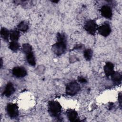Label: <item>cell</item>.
Instances as JSON below:
<instances>
[{
	"label": "cell",
	"mask_w": 122,
	"mask_h": 122,
	"mask_svg": "<svg viewBox=\"0 0 122 122\" xmlns=\"http://www.w3.org/2000/svg\"><path fill=\"white\" fill-rule=\"evenodd\" d=\"M6 111L8 115L12 119L17 118L19 114V107L16 103H8L6 107Z\"/></svg>",
	"instance_id": "obj_4"
},
{
	"label": "cell",
	"mask_w": 122,
	"mask_h": 122,
	"mask_svg": "<svg viewBox=\"0 0 122 122\" xmlns=\"http://www.w3.org/2000/svg\"><path fill=\"white\" fill-rule=\"evenodd\" d=\"M78 81L81 83H86L87 82V80L82 76H79L78 78Z\"/></svg>",
	"instance_id": "obj_20"
},
{
	"label": "cell",
	"mask_w": 122,
	"mask_h": 122,
	"mask_svg": "<svg viewBox=\"0 0 122 122\" xmlns=\"http://www.w3.org/2000/svg\"><path fill=\"white\" fill-rule=\"evenodd\" d=\"M26 60L28 63L31 66H34L36 64V60L33 51L26 54Z\"/></svg>",
	"instance_id": "obj_12"
},
{
	"label": "cell",
	"mask_w": 122,
	"mask_h": 122,
	"mask_svg": "<svg viewBox=\"0 0 122 122\" xmlns=\"http://www.w3.org/2000/svg\"><path fill=\"white\" fill-rule=\"evenodd\" d=\"M0 61H1V64H0V67L1 68V67H2V59H1V60H0Z\"/></svg>",
	"instance_id": "obj_23"
},
{
	"label": "cell",
	"mask_w": 122,
	"mask_h": 122,
	"mask_svg": "<svg viewBox=\"0 0 122 122\" xmlns=\"http://www.w3.org/2000/svg\"><path fill=\"white\" fill-rule=\"evenodd\" d=\"M57 42L52 46L53 52L57 56H60L64 53L66 50V37L62 33L57 34Z\"/></svg>",
	"instance_id": "obj_1"
},
{
	"label": "cell",
	"mask_w": 122,
	"mask_h": 122,
	"mask_svg": "<svg viewBox=\"0 0 122 122\" xmlns=\"http://www.w3.org/2000/svg\"><path fill=\"white\" fill-rule=\"evenodd\" d=\"M22 51L24 53L27 54L32 51V47L28 43H24L22 46Z\"/></svg>",
	"instance_id": "obj_19"
},
{
	"label": "cell",
	"mask_w": 122,
	"mask_h": 122,
	"mask_svg": "<svg viewBox=\"0 0 122 122\" xmlns=\"http://www.w3.org/2000/svg\"><path fill=\"white\" fill-rule=\"evenodd\" d=\"M29 29V24L28 23L25 21H22L20 22L17 26V29L19 30L26 32Z\"/></svg>",
	"instance_id": "obj_15"
},
{
	"label": "cell",
	"mask_w": 122,
	"mask_h": 122,
	"mask_svg": "<svg viewBox=\"0 0 122 122\" xmlns=\"http://www.w3.org/2000/svg\"><path fill=\"white\" fill-rule=\"evenodd\" d=\"M118 100L119 101L120 105V106H121V93H120V94H119V95Z\"/></svg>",
	"instance_id": "obj_22"
},
{
	"label": "cell",
	"mask_w": 122,
	"mask_h": 122,
	"mask_svg": "<svg viewBox=\"0 0 122 122\" xmlns=\"http://www.w3.org/2000/svg\"><path fill=\"white\" fill-rule=\"evenodd\" d=\"M20 36V31L18 29L12 30L10 31V38L12 41H17Z\"/></svg>",
	"instance_id": "obj_13"
},
{
	"label": "cell",
	"mask_w": 122,
	"mask_h": 122,
	"mask_svg": "<svg viewBox=\"0 0 122 122\" xmlns=\"http://www.w3.org/2000/svg\"><path fill=\"white\" fill-rule=\"evenodd\" d=\"M20 47V44L17 42V41H11L9 46V48L13 51L16 52L18 51Z\"/></svg>",
	"instance_id": "obj_17"
},
{
	"label": "cell",
	"mask_w": 122,
	"mask_h": 122,
	"mask_svg": "<svg viewBox=\"0 0 122 122\" xmlns=\"http://www.w3.org/2000/svg\"><path fill=\"white\" fill-rule=\"evenodd\" d=\"M0 36L1 38L5 41H8L9 37H10V31L5 28H1L0 30Z\"/></svg>",
	"instance_id": "obj_16"
},
{
	"label": "cell",
	"mask_w": 122,
	"mask_h": 122,
	"mask_svg": "<svg viewBox=\"0 0 122 122\" xmlns=\"http://www.w3.org/2000/svg\"><path fill=\"white\" fill-rule=\"evenodd\" d=\"M93 52L91 49H85L83 51V56L87 61H90L92 57Z\"/></svg>",
	"instance_id": "obj_18"
},
{
	"label": "cell",
	"mask_w": 122,
	"mask_h": 122,
	"mask_svg": "<svg viewBox=\"0 0 122 122\" xmlns=\"http://www.w3.org/2000/svg\"><path fill=\"white\" fill-rule=\"evenodd\" d=\"M12 73L14 76L19 78L24 77L27 74V72L25 68L21 66L13 68L12 70Z\"/></svg>",
	"instance_id": "obj_7"
},
{
	"label": "cell",
	"mask_w": 122,
	"mask_h": 122,
	"mask_svg": "<svg viewBox=\"0 0 122 122\" xmlns=\"http://www.w3.org/2000/svg\"><path fill=\"white\" fill-rule=\"evenodd\" d=\"M97 30L99 33L103 37H107L111 32V28L108 22H104L98 27Z\"/></svg>",
	"instance_id": "obj_6"
},
{
	"label": "cell",
	"mask_w": 122,
	"mask_h": 122,
	"mask_svg": "<svg viewBox=\"0 0 122 122\" xmlns=\"http://www.w3.org/2000/svg\"><path fill=\"white\" fill-rule=\"evenodd\" d=\"M48 109L50 114L54 117H59L62 111V107L60 103L55 101H51L49 102Z\"/></svg>",
	"instance_id": "obj_2"
},
{
	"label": "cell",
	"mask_w": 122,
	"mask_h": 122,
	"mask_svg": "<svg viewBox=\"0 0 122 122\" xmlns=\"http://www.w3.org/2000/svg\"><path fill=\"white\" fill-rule=\"evenodd\" d=\"M105 74L107 77L112 75L114 71V65L111 62H107L103 67Z\"/></svg>",
	"instance_id": "obj_11"
},
{
	"label": "cell",
	"mask_w": 122,
	"mask_h": 122,
	"mask_svg": "<svg viewBox=\"0 0 122 122\" xmlns=\"http://www.w3.org/2000/svg\"><path fill=\"white\" fill-rule=\"evenodd\" d=\"M81 48H82V46H81V45H76V46L73 49H76V50H77V49H81Z\"/></svg>",
	"instance_id": "obj_21"
},
{
	"label": "cell",
	"mask_w": 122,
	"mask_h": 122,
	"mask_svg": "<svg viewBox=\"0 0 122 122\" xmlns=\"http://www.w3.org/2000/svg\"><path fill=\"white\" fill-rule=\"evenodd\" d=\"M112 80L115 84H120L122 81V75L119 72L114 71L111 75Z\"/></svg>",
	"instance_id": "obj_14"
},
{
	"label": "cell",
	"mask_w": 122,
	"mask_h": 122,
	"mask_svg": "<svg viewBox=\"0 0 122 122\" xmlns=\"http://www.w3.org/2000/svg\"><path fill=\"white\" fill-rule=\"evenodd\" d=\"M80 85L76 81H72L67 84L66 87V93L69 96H74L80 90Z\"/></svg>",
	"instance_id": "obj_3"
},
{
	"label": "cell",
	"mask_w": 122,
	"mask_h": 122,
	"mask_svg": "<svg viewBox=\"0 0 122 122\" xmlns=\"http://www.w3.org/2000/svg\"><path fill=\"white\" fill-rule=\"evenodd\" d=\"M15 92V88L12 83L9 82L6 84L3 92V95L6 97H10Z\"/></svg>",
	"instance_id": "obj_9"
},
{
	"label": "cell",
	"mask_w": 122,
	"mask_h": 122,
	"mask_svg": "<svg viewBox=\"0 0 122 122\" xmlns=\"http://www.w3.org/2000/svg\"><path fill=\"white\" fill-rule=\"evenodd\" d=\"M98 25L94 20H89L86 21L84 25L85 30L91 35H94L97 30Z\"/></svg>",
	"instance_id": "obj_5"
},
{
	"label": "cell",
	"mask_w": 122,
	"mask_h": 122,
	"mask_svg": "<svg viewBox=\"0 0 122 122\" xmlns=\"http://www.w3.org/2000/svg\"><path fill=\"white\" fill-rule=\"evenodd\" d=\"M67 116L68 120L70 122H78L80 121L77 112L72 109H70L67 112Z\"/></svg>",
	"instance_id": "obj_10"
},
{
	"label": "cell",
	"mask_w": 122,
	"mask_h": 122,
	"mask_svg": "<svg viewBox=\"0 0 122 122\" xmlns=\"http://www.w3.org/2000/svg\"><path fill=\"white\" fill-rule=\"evenodd\" d=\"M101 12L103 17L109 19L112 18V10L110 6L108 5L102 6L101 9Z\"/></svg>",
	"instance_id": "obj_8"
}]
</instances>
